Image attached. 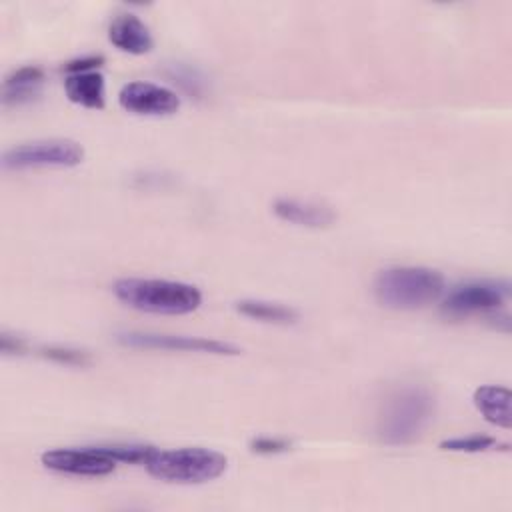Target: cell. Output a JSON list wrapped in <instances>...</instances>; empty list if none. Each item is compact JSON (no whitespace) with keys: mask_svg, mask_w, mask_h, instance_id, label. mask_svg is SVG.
<instances>
[{"mask_svg":"<svg viewBox=\"0 0 512 512\" xmlns=\"http://www.w3.org/2000/svg\"><path fill=\"white\" fill-rule=\"evenodd\" d=\"M112 292L124 306L148 314L180 316L194 312L202 304V294L196 286L164 278H118L112 284Z\"/></svg>","mask_w":512,"mask_h":512,"instance_id":"1","label":"cell"},{"mask_svg":"<svg viewBox=\"0 0 512 512\" xmlns=\"http://www.w3.org/2000/svg\"><path fill=\"white\" fill-rule=\"evenodd\" d=\"M434 396L422 386L392 392L378 416V438L386 446H406L418 440L434 418Z\"/></svg>","mask_w":512,"mask_h":512,"instance_id":"2","label":"cell"},{"mask_svg":"<svg viewBox=\"0 0 512 512\" xmlns=\"http://www.w3.org/2000/svg\"><path fill=\"white\" fill-rule=\"evenodd\" d=\"M376 300L392 310H418L444 292V276L426 266H390L374 278Z\"/></svg>","mask_w":512,"mask_h":512,"instance_id":"3","label":"cell"},{"mask_svg":"<svg viewBox=\"0 0 512 512\" xmlns=\"http://www.w3.org/2000/svg\"><path fill=\"white\" fill-rule=\"evenodd\" d=\"M150 476L176 484H204L224 474L228 460L224 454L208 448L154 450L146 460Z\"/></svg>","mask_w":512,"mask_h":512,"instance_id":"4","label":"cell"},{"mask_svg":"<svg viewBox=\"0 0 512 512\" xmlns=\"http://www.w3.org/2000/svg\"><path fill=\"white\" fill-rule=\"evenodd\" d=\"M84 160V148L68 138L36 140L14 146L2 154L4 170L72 168Z\"/></svg>","mask_w":512,"mask_h":512,"instance_id":"5","label":"cell"},{"mask_svg":"<svg viewBox=\"0 0 512 512\" xmlns=\"http://www.w3.org/2000/svg\"><path fill=\"white\" fill-rule=\"evenodd\" d=\"M510 296V284L506 280H470L454 286L444 302L442 310L450 316H470L480 312H492L500 308Z\"/></svg>","mask_w":512,"mask_h":512,"instance_id":"6","label":"cell"},{"mask_svg":"<svg viewBox=\"0 0 512 512\" xmlns=\"http://www.w3.org/2000/svg\"><path fill=\"white\" fill-rule=\"evenodd\" d=\"M118 342L130 348L148 350H172V352H200L218 356H236L242 350L236 344L224 340H212L202 336H180V334H154V332H122Z\"/></svg>","mask_w":512,"mask_h":512,"instance_id":"7","label":"cell"},{"mask_svg":"<svg viewBox=\"0 0 512 512\" xmlns=\"http://www.w3.org/2000/svg\"><path fill=\"white\" fill-rule=\"evenodd\" d=\"M44 468L60 474L74 476H106L114 472L116 460H112L100 446L84 448H54L40 456Z\"/></svg>","mask_w":512,"mask_h":512,"instance_id":"8","label":"cell"},{"mask_svg":"<svg viewBox=\"0 0 512 512\" xmlns=\"http://www.w3.org/2000/svg\"><path fill=\"white\" fill-rule=\"evenodd\" d=\"M118 104L140 116H166L180 108V96L154 82H128L118 92Z\"/></svg>","mask_w":512,"mask_h":512,"instance_id":"9","label":"cell"},{"mask_svg":"<svg viewBox=\"0 0 512 512\" xmlns=\"http://www.w3.org/2000/svg\"><path fill=\"white\" fill-rule=\"evenodd\" d=\"M272 212L284 222L308 228H326L336 220L330 206L302 198H278L272 204Z\"/></svg>","mask_w":512,"mask_h":512,"instance_id":"10","label":"cell"},{"mask_svg":"<svg viewBox=\"0 0 512 512\" xmlns=\"http://www.w3.org/2000/svg\"><path fill=\"white\" fill-rule=\"evenodd\" d=\"M108 40L112 46L128 54H146L154 44L148 26L132 12H124L112 18L108 26Z\"/></svg>","mask_w":512,"mask_h":512,"instance_id":"11","label":"cell"},{"mask_svg":"<svg viewBox=\"0 0 512 512\" xmlns=\"http://www.w3.org/2000/svg\"><path fill=\"white\" fill-rule=\"evenodd\" d=\"M474 406L482 414V418L498 428L508 430L512 426V412H510V402L512 394L506 386H496V384H484L474 390Z\"/></svg>","mask_w":512,"mask_h":512,"instance_id":"12","label":"cell"},{"mask_svg":"<svg viewBox=\"0 0 512 512\" xmlns=\"http://www.w3.org/2000/svg\"><path fill=\"white\" fill-rule=\"evenodd\" d=\"M104 76L94 70V72H80V74H68L64 80V92L70 102L90 108V110H100L106 104V92H104Z\"/></svg>","mask_w":512,"mask_h":512,"instance_id":"13","label":"cell"},{"mask_svg":"<svg viewBox=\"0 0 512 512\" xmlns=\"http://www.w3.org/2000/svg\"><path fill=\"white\" fill-rule=\"evenodd\" d=\"M44 82V70L40 66H22L8 74L2 84V102L8 104H22L30 102Z\"/></svg>","mask_w":512,"mask_h":512,"instance_id":"14","label":"cell"},{"mask_svg":"<svg viewBox=\"0 0 512 512\" xmlns=\"http://www.w3.org/2000/svg\"><path fill=\"white\" fill-rule=\"evenodd\" d=\"M236 310L242 316L270 324H290L298 318V312L292 306L268 300H240L236 302Z\"/></svg>","mask_w":512,"mask_h":512,"instance_id":"15","label":"cell"},{"mask_svg":"<svg viewBox=\"0 0 512 512\" xmlns=\"http://www.w3.org/2000/svg\"><path fill=\"white\" fill-rule=\"evenodd\" d=\"M100 448L112 460L128 462V464H146L150 454L156 450L154 446H148V444H108Z\"/></svg>","mask_w":512,"mask_h":512,"instance_id":"16","label":"cell"},{"mask_svg":"<svg viewBox=\"0 0 512 512\" xmlns=\"http://www.w3.org/2000/svg\"><path fill=\"white\" fill-rule=\"evenodd\" d=\"M494 446H498V442L486 434L456 436V438H446L440 442V448L448 450V452H484Z\"/></svg>","mask_w":512,"mask_h":512,"instance_id":"17","label":"cell"},{"mask_svg":"<svg viewBox=\"0 0 512 512\" xmlns=\"http://www.w3.org/2000/svg\"><path fill=\"white\" fill-rule=\"evenodd\" d=\"M40 354L62 364H74V366H84L90 362L88 352L76 350V348H66V346H42Z\"/></svg>","mask_w":512,"mask_h":512,"instance_id":"18","label":"cell"},{"mask_svg":"<svg viewBox=\"0 0 512 512\" xmlns=\"http://www.w3.org/2000/svg\"><path fill=\"white\" fill-rule=\"evenodd\" d=\"M290 448L288 440L282 438H270V436H260L250 440V450L256 454H280Z\"/></svg>","mask_w":512,"mask_h":512,"instance_id":"19","label":"cell"},{"mask_svg":"<svg viewBox=\"0 0 512 512\" xmlns=\"http://www.w3.org/2000/svg\"><path fill=\"white\" fill-rule=\"evenodd\" d=\"M104 64V56L92 54V56H82L76 60H70L64 64L66 74H80V72H94Z\"/></svg>","mask_w":512,"mask_h":512,"instance_id":"20","label":"cell"}]
</instances>
